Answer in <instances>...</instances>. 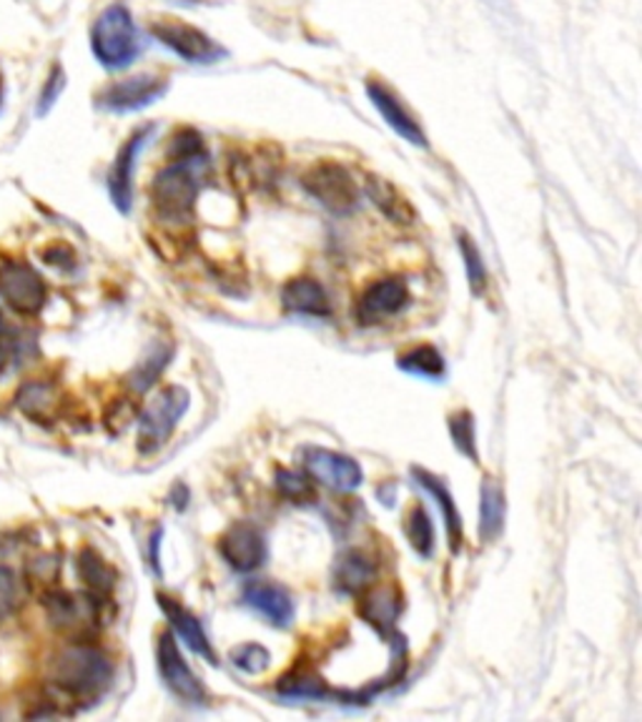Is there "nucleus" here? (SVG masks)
<instances>
[{
  "label": "nucleus",
  "mask_w": 642,
  "mask_h": 722,
  "mask_svg": "<svg viewBox=\"0 0 642 722\" xmlns=\"http://www.w3.org/2000/svg\"><path fill=\"white\" fill-rule=\"evenodd\" d=\"M114 680L110 660L89 642H71L50 660V683L68 698L93 700Z\"/></svg>",
  "instance_id": "obj_1"
},
{
  "label": "nucleus",
  "mask_w": 642,
  "mask_h": 722,
  "mask_svg": "<svg viewBox=\"0 0 642 722\" xmlns=\"http://www.w3.org/2000/svg\"><path fill=\"white\" fill-rule=\"evenodd\" d=\"M207 159L174 161L166 168H161L151 184L153 209L168 223H188L194 219L196 196L201 191V180L196 168H201Z\"/></svg>",
  "instance_id": "obj_2"
},
{
  "label": "nucleus",
  "mask_w": 642,
  "mask_h": 722,
  "mask_svg": "<svg viewBox=\"0 0 642 722\" xmlns=\"http://www.w3.org/2000/svg\"><path fill=\"white\" fill-rule=\"evenodd\" d=\"M93 56L108 71H121L128 68L141 54V38L136 28L133 15L126 5H108L98 15L91 31Z\"/></svg>",
  "instance_id": "obj_3"
},
{
  "label": "nucleus",
  "mask_w": 642,
  "mask_h": 722,
  "mask_svg": "<svg viewBox=\"0 0 642 722\" xmlns=\"http://www.w3.org/2000/svg\"><path fill=\"white\" fill-rule=\"evenodd\" d=\"M191 397L184 386L171 384L161 389L153 401L141 411L139 419V452L153 454L164 446L171 436H174L178 421L184 419L188 411Z\"/></svg>",
  "instance_id": "obj_4"
},
{
  "label": "nucleus",
  "mask_w": 642,
  "mask_h": 722,
  "mask_svg": "<svg viewBox=\"0 0 642 722\" xmlns=\"http://www.w3.org/2000/svg\"><path fill=\"white\" fill-rule=\"evenodd\" d=\"M304 191L314 196L324 209L347 217L359 206V186L352 174L337 161H316L302 174Z\"/></svg>",
  "instance_id": "obj_5"
},
{
  "label": "nucleus",
  "mask_w": 642,
  "mask_h": 722,
  "mask_svg": "<svg viewBox=\"0 0 642 722\" xmlns=\"http://www.w3.org/2000/svg\"><path fill=\"white\" fill-rule=\"evenodd\" d=\"M0 296L8 301L13 312L33 316L46 304L48 289L31 264L0 254Z\"/></svg>",
  "instance_id": "obj_6"
},
{
  "label": "nucleus",
  "mask_w": 642,
  "mask_h": 722,
  "mask_svg": "<svg viewBox=\"0 0 642 722\" xmlns=\"http://www.w3.org/2000/svg\"><path fill=\"white\" fill-rule=\"evenodd\" d=\"M151 33L153 38L164 43L168 50H174L178 58L186 60V63L211 66L226 56L219 43H213L207 33L199 31L191 23L176 19H161L151 25Z\"/></svg>",
  "instance_id": "obj_7"
},
{
  "label": "nucleus",
  "mask_w": 642,
  "mask_h": 722,
  "mask_svg": "<svg viewBox=\"0 0 642 722\" xmlns=\"http://www.w3.org/2000/svg\"><path fill=\"white\" fill-rule=\"evenodd\" d=\"M156 662H159V673H161V677H164L166 687L176 695L178 700H184L186 704H201L203 700H207V690H203L201 680L194 675V669L188 667V662L184 660L174 632L159 634Z\"/></svg>",
  "instance_id": "obj_8"
},
{
  "label": "nucleus",
  "mask_w": 642,
  "mask_h": 722,
  "mask_svg": "<svg viewBox=\"0 0 642 722\" xmlns=\"http://www.w3.org/2000/svg\"><path fill=\"white\" fill-rule=\"evenodd\" d=\"M306 475L319 485L334 489V492H354L362 487L364 471L347 454L322 450V446H306L302 452Z\"/></svg>",
  "instance_id": "obj_9"
},
{
  "label": "nucleus",
  "mask_w": 642,
  "mask_h": 722,
  "mask_svg": "<svg viewBox=\"0 0 642 722\" xmlns=\"http://www.w3.org/2000/svg\"><path fill=\"white\" fill-rule=\"evenodd\" d=\"M409 304V287L405 279H382L374 281L372 287H366L362 291V296L357 299L354 306V316L359 324L372 326V324H382L397 316L401 308Z\"/></svg>",
  "instance_id": "obj_10"
},
{
  "label": "nucleus",
  "mask_w": 642,
  "mask_h": 722,
  "mask_svg": "<svg viewBox=\"0 0 642 722\" xmlns=\"http://www.w3.org/2000/svg\"><path fill=\"white\" fill-rule=\"evenodd\" d=\"M168 89V81L161 75H136V79H126L118 83H110L108 89L98 93V103L114 114H131V110H141L151 103H156Z\"/></svg>",
  "instance_id": "obj_11"
},
{
  "label": "nucleus",
  "mask_w": 642,
  "mask_h": 722,
  "mask_svg": "<svg viewBox=\"0 0 642 722\" xmlns=\"http://www.w3.org/2000/svg\"><path fill=\"white\" fill-rule=\"evenodd\" d=\"M401 592L397 584H372L364 592H359V615L366 625H372L382 638L397 640V620L401 615Z\"/></svg>",
  "instance_id": "obj_12"
},
{
  "label": "nucleus",
  "mask_w": 642,
  "mask_h": 722,
  "mask_svg": "<svg viewBox=\"0 0 642 722\" xmlns=\"http://www.w3.org/2000/svg\"><path fill=\"white\" fill-rule=\"evenodd\" d=\"M219 552L236 572H254L267 560V542L259 527L249 522H236L219 537Z\"/></svg>",
  "instance_id": "obj_13"
},
{
  "label": "nucleus",
  "mask_w": 642,
  "mask_h": 722,
  "mask_svg": "<svg viewBox=\"0 0 642 722\" xmlns=\"http://www.w3.org/2000/svg\"><path fill=\"white\" fill-rule=\"evenodd\" d=\"M153 128L145 126L141 131H136L131 139H128L118 156L114 161V166L108 171V194L110 201L121 213H128L133 206V171H136V161H139V153L143 151L145 141H149Z\"/></svg>",
  "instance_id": "obj_14"
},
{
  "label": "nucleus",
  "mask_w": 642,
  "mask_h": 722,
  "mask_svg": "<svg viewBox=\"0 0 642 722\" xmlns=\"http://www.w3.org/2000/svg\"><path fill=\"white\" fill-rule=\"evenodd\" d=\"M366 96H370V101L374 103L376 114L384 118V124H387L399 139H405L412 145H427V136L422 131V126H419L415 116L401 106V101L394 96L389 85H384L380 81H370L366 83Z\"/></svg>",
  "instance_id": "obj_15"
},
{
  "label": "nucleus",
  "mask_w": 642,
  "mask_h": 722,
  "mask_svg": "<svg viewBox=\"0 0 642 722\" xmlns=\"http://www.w3.org/2000/svg\"><path fill=\"white\" fill-rule=\"evenodd\" d=\"M48 615L58 630L68 634H83L98 622V597L54 592V595H48Z\"/></svg>",
  "instance_id": "obj_16"
},
{
  "label": "nucleus",
  "mask_w": 642,
  "mask_h": 722,
  "mask_svg": "<svg viewBox=\"0 0 642 722\" xmlns=\"http://www.w3.org/2000/svg\"><path fill=\"white\" fill-rule=\"evenodd\" d=\"M244 602L246 607H252L256 615H261L273 627H289L294 622V602H291L289 592L279 587V584L254 580L244 587Z\"/></svg>",
  "instance_id": "obj_17"
},
{
  "label": "nucleus",
  "mask_w": 642,
  "mask_h": 722,
  "mask_svg": "<svg viewBox=\"0 0 642 722\" xmlns=\"http://www.w3.org/2000/svg\"><path fill=\"white\" fill-rule=\"evenodd\" d=\"M159 607L164 609L166 620L176 638H182L186 648H191L196 655H201L203 660H209L211 665H217V655H213L211 642L207 638V632H203L199 617H194L182 602L168 595H159Z\"/></svg>",
  "instance_id": "obj_18"
},
{
  "label": "nucleus",
  "mask_w": 642,
  "mask_h": 722,
  "mask_svg": "<svg viewBox=\"0 0 642 722\" xmlns=\"http://www.w3.org/2000/svg\"><path fill=\"white\" fill-rule=\"evenodd\" d=\"M281 304H284L287 312L304 316H329L331 312L327 291L319 281L310 277L291 279L281 291Z\"/></svg>",
  "instance_id": "obj_19"
},
{
  "label": "nucleus",
  "mask_w": 642,
  "mask_h": 722,
  "mask_svg": "<svg viewBox=\"0 0 642 722\" xmlns=\"http://www.w3.org/2000/svg\"><path fill=\"white\" fill-rule=\"evenodd\" d=\"M364 188H366V196L374 201L376 209H380L392 223L409 226V223L417 221L415 206L407 201V196L401 194L399 188L392 184V180L370 174L364 180Z\"/></svg>",
  "instance_id": "obj_20"
},
{
  "label": "nucleus",
  "mask_w": 642,
  "mask_h": 722,
  "mask_svg": "<svg viewBox=\"0 0 642 722\" xmlns=\"http://www.w3.org/2000/svg\"><path fill=\"white\" fill-rule=\"evenodd\" d=\"M412 475L417 479V485L424 487L427 492H430L436 500V506H440L442 520H444V527H447V539H450L452 552H459L462 545H465V532H462V517L457 512L455 500H452L450 489L442 485V479H436L434 475H430V471H424V469H412Z\"/></svg>",
  "instance_id": "obj_21"
},
{
  "label": "nucleus",
  "mask_w": 642,
  "mask_h": 722,
  "mask_svg": "<svg viewBox=\"0 0 642 722\" xmlns=\"http://www.w3.org/2000/svg\"><path fill=\"white\" fill-rule=\"evenodd\" d=\"M376 582V564L362 552H345L334 567V587L345 595H359Z\"/></svg>",
  "instance_id": "obj_22"
},
{
  "label": "nucleus",
  "mask_w": 642,
  "mask_h": 722,
  "mask_svg": "<svg viewBox=\"0 0 642 722\" xmlns=\"http://www.w3.org/2000/svg\"><path fill=\"white\" fill-rule=\"evenodd\" d=\"M504 527V489L498 479L485 477L479 487V537L494 539Z\"/></svg>",
  "instance_id": "obj_23"
},
{
  "label": "nucleus",
  "mask_w": 642,
  "mask_h": 722,
  "mask_svg": "<svg viewBox=\"0 0 642 722\" xmlns=\"http://www.w3.org/2000/svg\"><path fill=\"white\" fill-rule=\"evenodd\" d=\"M15 404H19L28 417L38 421H48L58 415V409H61V394H58L54 384L28 382L19 392Z\"/></svg>",
  "instance_id": "obj_24"
},
{
  "label": "nucleus",
  "mask_w": 642,
  "mask_h": 722,
  "mask_svg": "<svg viewBox=\"0 0 642 722\" xmlns=\"http://www.w3.org/2000/svg\"><path fill=\"white\" fill-rule=\"evenodd\" d=\"M79 574L85 582V587L91 590V595L98 599L108 597L116 587L114 567H110L104 557H101L96 549H91V547H85L79 555Z\"/></svg>",
  "instance_id": "obj_25"
},
{
  "label": "nucleus",
  "mask_w": 642,
  "mask_h": 722,
  "mask_svg": "<svg viewBox=\"0 0 642 722\" xmlns=\"http://www.w3.org/2000/svg\"><path fill=\"white\" fill-rule=\"evenodd\" d=\"M397 366L401 369V372H407V374H412V376H422V380H442L444 376V359L440 351H436L434 347H415V349H409L405 351V354H401L397 359Z\"/></svg>",
  "instance_id": "obj_26"
},
{
  "label": "nucleus",
  "mask_w": 642,
  "mask_h": 722,
  "mask_svg": "<svg viewBox=\"0 0 642 722\" xmlns=\"http://www.w3.org/2000/svg\"><path fill=\"white\" fill-rule=\"evenodd\" d=\"M171 357H174V347H166V343H156V347L149 351V357H145L141 364L133 369L131 376H128V386H131L136 394L149 392L151 386L156 384L159 376L164 374V369H166Z\"/></svg>",
  "instance_id": "obj_27"
},
{
  "label": "nucleus",
  "mask_w": 642,
  "mask_h": 722,
  "mask_svg": "<svg viewBox=\"0 0 642 722\" xmlns=\"http://www.w3.org/2000/svg\"><path fill=\"white\" fill-rule=\"evenodd\" d=\"M405 532L409 545L415 547L417 555L422 557H432L434 552V524L430 520V514L422 504H415L412 510L405 514Z\"/></svg>",
  "instance_id": "obj_28"
},
{
  "label": "nucleus",
  "mask_w": 642,
  "mask_h": 722,
  "mask_svg": "<svg viewBox=\"0 0 642 722\" xmlns=\"http://www.w3.org/2000/svg\"><path fill=\"white\" fill-rule=\"evenodd\" d=\"M277 489L281 497H287L289 502L296 504H306L316 497L314 481L310 475H302V471H291V469H279L277 471Z\"/></svg>",
  "instance_id": "obj_29"
},
{
  "label": "nucleus",
  "mask_w": 642,
  "mask_h": 722,
  "mask_svg": "<svg viewBox=\"0 0 642 722\" xmlns=\"http://www.w3.org/2000/svg\"><path fill=\"white\" fill-rule=\"evenodd\" d=\"M450 434L455 440L457 450L477 462V434H475V419L469 411H457V415L450 417Z\"/></svg>",
  "instance_id": "obj_30"
},
{
  "label": "nucleus",
  "mask_w": 642,
  "mask_h": 722,
  "mask_svg": "<svg viewBox=\"0 0 642 722\" xmlns=\"http://www.w3.org/2000/svg\"><path fill=\"white\" fill-rule=\"evenodd\" d=\"M459 252H462V261H465V269H467L469 287H472L475 294H479V291L485 289V281H487L482 254H479V248L475 246V241L469 238L467 234L459 236Z\"/></svg>",
  "instance_id": "obj_31"
},
{
  "label": "nucleus",
  "mask_w": 642,
  "mask_h": 722,
  "mask_svg": "<svg viewBox=\"0 0 642 722\" xmlns=\"http://www.w3.org/2000/svg\"><path fill=\"white\" fill-rule=\"evenodd\" d=\"M279 690L289 695V698H324L327 695V687L310 673H294L279 680Z\"/></svg>",
  "instance_id": "obj_32"
},
{
  "label": "nucleus",
  "mask_w": 642,
  "mask_h": 722,
  "mask_svg": "<svg viewBox=\"0 0 642 722\" xmlns=\"http://www.w3.org/2000/svg\"><path fill=\"white\" fill-rule=\"evenodd\" d=\"M231 662H234L238 669H244V673L256 675V673H264V669L269 667L271 655L267 648L249 642V644H242V648L231 650Z\"/></svg>",
  "instance_id": "obj_33"
},
{
  "label": "nucleus",
  "mask_w": 642,
  "mask_h": 722,
  "mask_svg": "<svg viewBox=\"0 0 642 722\" xmlns=\"http://www.w3.org/2000/svg\"><path fill=\"white\" fill-rule=\"evenodd\" d=\"M203 156V139L194 128H184L176 133L174 145H171V159L174 161H191Z\"/></svg>",
  "instance_id": "obj_34"
},
{
  "label": "nucleus",
  "mask_w": 642,
  "mask_h": 722,
  "mask_svg": "<svg viewBox=\"0 0 642 722\" xmlns=\"http://www.w3.org/2000/svg\"><path fill=\"white\" fill-rule=\"evenodd\" d=\"M19 607V578L8 567H0V622L8 620Z\"/></svg>",
  "instance_id": "obj_35"
},
{
  "label": "nucleus",
  "mask_w": 642,
  "mask_h": 722,
  "mask_svg": "<svg viewBox=\"0 0 642 722\" xmlns=\"http://www.w3.org/2000/svg\"><path fill=\"white\" fill-rule=\"evenodd\" d=\"M63 91V71L61 68H54V73L48 75V83H46V89H43V96H40V114H46V110L54 106L56 98H58V93Z\"/></svg>",
  "instance_id": "obj_36"
},
{
  "label": "nucleus",
  "mask_w": 642,
  "mask_h": 722,
  "mask_svg": "<svg viewBox=\"0 0 642 722\" xmlns=\"http://www.w3.org/2000/svg\"><path fill=\"white\" fill-rule=\"evenodd\" d=\"M13 351H15V337H13L11 326H8V322H5L3 312H0V372L11 364Z\"/></svg>",
  "instance_id": "obj_37"
},
{
  "label": "nucleus",
  "mask_w": 642,
  "mask_h": 722,
  "mask_svg": "<svg viewBox=\"0 0 642 722\" xmlns=\"http://www.w3.org/2000/svg\"><path fill=\"white\" fill-rule=\"evenodd\" d=\"M46 259L48 264H54V266H71L73 264V252L68 246H54V248H48L46 252Z\"/></svg>",
  "instance_id": "obj_38"
},
{
  "label": "nucleus",
  "mask_w": 642,
  "mask_h": 722,
  "mask_svg": "<svg viewBox=\"0 0 642 722\" xmlns=\"http://www.w3.org/2000/svg\"><path fill=\"white\" fill-rule=\"evenodd\" d=\"M0 101H3V73H0Z\"/></svg>",
  "instance_id": "obj_39"
}]
</instances>
